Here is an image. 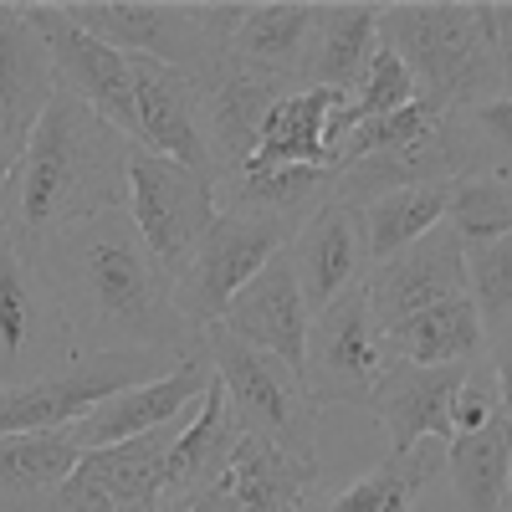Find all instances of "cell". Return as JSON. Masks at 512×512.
Instances as JSON below:
<instances>
[{"label": "cell", "mask_w": 512, "mask_h": 512, "mask_svg": "<svg viewBox=\"0 0 512 512\" xmlns=\"http://www.w3.org/2000/svg\"><path fill=\"white\" fill-rule=\"evenodd\" d=\"M461 123L477 139L492 175H512V98H487L477 108H461Z\"/></svg>", "instance_id": "836d02e7"}, {"label": "cell", "mask_w": 512, "mask_h": 512, "mask_svg": "<svg viewBox=\"0 0 512 512\" xmlns=\"http://www.w3.org/2000/svg\"><path fill=\"white\" fill-rule=\"evenodd\" d=\"M374 52H379V6L374 0H318L297 88H328V93L349 98L359 88V77L369 72Z\"/></svg>", "instance_id": "44dd1931"}, {"label": "cell", "mask_w": 512, "mask_h": 512, "mask_svg": "<svg viewBox=\"0 0 512 512\" xmlns=\"http://www.w3.org/2000/svg\"><path fill=\"white\" fill-rule=\"evenodd\" d=\"M344 108V93H328V88H297L287 93L267 123H262V139H256V154L262 164H308V169H338L333 154V113Z\"/></svg>", "instance_id": "d4e9b609"}, {"label": "cell", "mask_w": 512, "mask_h": 512, "mask_svg": "<svg viewBox=\"0 0 512 512\" xmlns=\"http://www.w3.org/2000/svg\"><path fill=\"white\" fill-rule=\"evenodd\" d=\"M236 441H241V425H236V415L226 405V390L210 379V390L200 395L195 415L180 425L175 446H169V456H164V502L159 507L221 487Z\"/></svg>", "instance_id": "603a6c76"}, {"label": "cell", "mask_w": 512, "mask_h": 512, "mask_svg": "<svg viewBox=\"0 0 512 512\" xmlns=\"http://www.w3.org/2000/svg\"><path fill=\"white\" fill-rule=\"evenodd\" d=\"M82 354H190L200 333L180 318L175 277L128 210H103L36 246Z\"/></svg>", "instance_id": "6da1fadb"}, {"label": "cell", "mask_w": 512, "mask_h": 512, "mask_svg": "<svg viewBox=\"0 0 512 512\" xmlns=\"http://www.w3.org/2000/svg\"><path fill=\"white\" fill-rule=\"evenodd\" d=\"M431 123L436 113L425 108V103H410L400 113H384V118H369L359 128H349V139L338 144V169L354 164V159H374V154H395L405 144H415L420 134H431Z\"/></svg>", "instance_id": "d6a6232c"}, {"label": "cell", "mask_w": 512, "mask_h": 512, "mask_svg": "<svg viewBox=\"0 0 512 512\" xmlns=\"http://www.w3.org/2000/svg\"><path fill=\"white\" fill-rule=\"evenodd\" d=\"M292 236L272 221H256V216H241V210H221L216 226H210L195 251L185 256V267L175 272V303H180V318L205 333L210 323H221L231 297L262 272L272 256L287 246Z\"/></svg>", "instance_id": "9c48e42d"}, {"label": "cell", "mask_w": 512, "mask_h": 512, "mask_svg": "<svg viewBox=\"0 0 512 512\" xmlns=\"http://www.w3.org/2000/svg\"><path fill=\"white\" fill-rule=\"evenodd\" d=\"M77 338L41 256L0 231V390L47 379L77 359Z\"/></svg>", "instance_id": "8992f818"}, {"label": "cell", "mask_w": 512, "mask_h": 512, "mask_svg": "<svg viewBox=\"0 0 512 512\" xmlns=\"http://www.w3.org/2000/svg\"><path fill=\"white\" fill-rule=\"evenodd\" d=\"M446 472V441H420L415 451H390L338 497H323L313 512H415L420 492Z\"/></svg>", "instance_id": "f1b7e54d"}, {"label": "cell", "mask_w": 512, "mask_h": 512, "mask_svg": "<svg viewBox=\"0 0 512 512\" xmlns=\"http://www.w3.org/2000/svg\"><path fill=\"white\" fill-rule=\"evenodd\" d=\"M297 287H303L308 313H323L333 297H344L359 287L374 267L369 256V226H364V205L354 200H328L318 216L287 241Z\"/></svg>", "instance_id": "2e32d148"}, {"label": "cell", "mask_w": 512, "mask_h": 512, "mask_svg": "<svg viewBox=\"0 0 512 512\" xmlns=\"http://www.w3.org/2000/svg\"><path fill=\"white\" fill-rule=\"evenodd\" d=\"M333 185H338V169L246 159L241 169L216 180V205L241 210V216H256V221H272L287 236H297L333 200Z\"/></svg>", "instance_id": "ffe728a7"}, {"label": "cell", "mask_w": 512, "mask_h": 512, "mask_svg": "<svg viewBox=\"0 0 512 512\" xmlns=\"http://www.w3.org/2000/svg\"><path fill=\"white\" fill-rule=\"evenodd\" d=\"M507 512H512V487H507Z\"/></svg>", "instance_id": "74e56055"}, {"label": "cell", "mask_w": 512, "mask_h": 512, "mask_svg": "<svg viewBox=\"0 0 512 512\" xmlns=\"http://www.w3.org/2000/svg\"><path fill=\"white\" fill-rule=\"evenodd\" d=\"M77 461L82 451L67 441V431L0 436V512H41Z\"/></svg>", "instance_id": "83f0119b"}, {"label": "cell", "mask_w": 512, "mask_h": 512, "mask_svg": "<svg viewBox=\"0 0 512 512\" xmlns=\"http://www.w3.org/2000/svg\"><path fill=\"white\" fill-rule=\"evenodd\" d=\"M446 226H456L461 246L492 241L512 231V175H482V180H461L446 210Z\"/></svg>", "instance_id": "4dcf8cb0"}, {"label": "cell", "mask_w": 512, "mask_h": 512, "mask_svg": "<svg viewBox=\"0 0 512 512\" xmlns=\"http://www.w3.org/2000/svg\"><path fill=\"white\" fill-rule=\"evenodd\" d=\"M62 11L123 57H154L195 77L246 11V0H62Z\"/></svg>", "instance_id": "277c9868"}, {"label": "cell", "mask_w": 512, "mask_h": 512, "mask_svg": "<svg viewBox=\"0 0 512 512\" xmlns=\"http://www.w3.org/2000/svg\"><path fill=\"white\" fill-rule=\"evenodd\" d=\"M446 477L461 512H507L512 487V420L497 415L482 431H461L446 441Z\"/></svg>", "instance_id": "4316f807"}, {"label": "cell", "mask_w": 512, "mask_h": 512, "mask_svg": "<svg viewBox=\"0 0 512 512\" xmlns=\"http://www.w3.org/2000/svg\"><path fill=\"white\" fill-rule=\"evenodd\" d=\"M364 292H369V308H374V323L384 328V338L405 328L415 313L446 303V297H461L466 292V246H461L456 226L441 221L415 246L395 251L390 262H374L364 277Z\"/></svg>", "instance_id": "5bb4252c"}, {"label": "cell", "mask_w": 512, "mask_h": 512, "mask_svg": "<svg viewBox=\"0 0 512 512\" xmlns=\"http://www.w3.org/2000/svg\"><path fill=\"white\" fill-rule=\"evenodd\" d=\"M472 364H405L395 359L384 369L379 390L369 400V415L390 431V451H415L420 441H451V405L466 384Z\"/></svg>", "instance_id": "d6986e66"}, {"label": "cell", "mask_w": 512, "mask_h": 512, "mask_svg": "<svg viewBox=\"0 0 512 512\" xmlns=\"http://www.w3.org/2000/svg\"><path fill=\"white\" fill-rule=\"evenodd\" d=\"M128 77H134V108H139V149L190 164L216 185V154H210L190 77L154 57H128Z\"/></svg>", "instance_id": "e0dca14e"}, {"label": "cell", "mask_w": 512, "mask_h": 512, "mask_svg": "<svg viewBox=\"0 0 512 512\" xmlns=\"http://www.w3.org/2000/svg\"><path fill=\"white\" fill-rule=\"evenodd\" d=\"M456 185H415V190H390L374 195L364 205V226H369V256L390 262L395 251L415 246L425 231H436L451 210Z\"/></svg>", "instance_id": "f546056e"}, {"label": "cell", "mask_w": 512, "mask_h": 512, "mask_svg": "<svg viewBox=\"0 0 512 512\" xmlns=\"http://www.w3.org/2000/svg\"><path fill=\"white\" fill-rule=\"evenodd\" d=\"M128 216H134L149 251L159 256V267L175 277L185 256L195 251V241L216 226L221 205H216V185L200 169L134 144V154H128Z\"/></svg>", "instance_id": "30bf717a"}, {"label": "cell", "mask_w": 512, "mask_h": 512, "mask_svg": "<svg viewBox=\"0 0 512 512\" xmlns=\"http://www.w3.org/2000/svg\"><path fill=\"white\" fill-rule=\"evenodd\" d=\"M210 379H216V369H210L205 349L195 344L169 374H159L149 384H134V390H123V395L103 400L98 410H88L67 431V441L77 451H103V446H118V441L149 436V431H159V425H175L190 405H200Z\"/></svg>", "instance_id": "9a60e30c"}, {"label": "cell", "mask_w": 512, "mask_h": 512, "mask_svg": "<svg viewBox=\"0 0 512 512\" xmlns=\"http://www.w3.org/2000/svg\"><path fill=\"white\" fill-rule=\"evenodd\" d=\"M487 364H492V379H497L502 410H507V420H512V313L487 328Z\"/></svg>", "instance_id": "8d00e7d4"}, {"label": "cell", "mask_w": 512, "mask_h": 512, "mask_svg": "<svg viewBox=\"0 0 512 512\" xmlns=\"http://www.w3.org/2000/svg\"><path fill=\"white\" fill-rule=\"evenodd\" d=\"M62 93L52 52L26 21V0H0V180L21 164L41 113Z\"/></svg>", "instance_id": "4fadbf2b"}, {"label": "cell", "mask_w": 512, "mask_h": 512, "mask_svg": "<svg viewBox=\"0 0 512 512\" xmlns=\"http://www.w3.org/2000/svg\"><path fill=\"white\" fill-rule=\"evenodd\" d=\"M185 354H77L67 369L0 390V436H41V431H72V425L98 410L103 400L169 374Z\"/></svg>", "instance_id": "52a82bcc"}, {"label": "cell", "mask_w": 512, "mask_h": 512, "mask_svg": "<svg viewBox=\"0 0 512 512\" xmlns=\"http://www.w3.org/2000/svg\"><path fill=\"white\" fill-rule=\"evenodd\" d=\"M390 354L405 364H425V369H441V364H482L487 359V323L472 303V292L446 297V303L415 313L405 328L390 333Z\"/></svg>", "instance_id": "484cf974"}, {"label": "cell", "mask_w": 512, "mask_h": 512, "mask_svg": "<svg viewBox=\"0 0 512 512\" xmlns=\"http://www.w3.org/2000/svg\"><path fill=\"white\" fill-rule=\"evenodd\" d=\"M466 292L487 328L512 313V231L466 246Z\"/></svg>", "instance_id": "1f68e13d"}, {"label": "cell", "mask_w": 512, "mask_h": 512, "mask_svg": "<svg viewBox=\"0 0 512 512\" xmlns=\"http://www.w3.org/2000/svg\"><path fill=\"white\" fill-rule=\"evenodd\" d=\"M200 349H205L210 369H216V384L226 390V405L241 425V436L272 441L297 456H318V415L323 410L308 395L303 369L241 344L221 323H210L200 333Z\"/></svg>", "instance_id": "5b68a950"}, {"label": "cell", "mask_w": 512, "mask_h": 512, "mask_svg": "<svg viewBox=\"0 0 512 512\" xmlns=\"http://www.w3.org/2000/svg\"><path fill=\"white\" fill-rule=\"evenodd\" d=\"M308 323H313V313L303 303V287H297L287 246L231 297V308L221 318V328L231 338H241V344L262 349V354H272V359H282L292 369H303Z\"/></svg>", "instance_id": "ac0fdd59"}, {"label": "cell", "mask_w": 512, "mask_h": 512, "mask_svg": "<svg viewBox=\"0 0 512 512\" xmlns=\"http://www.w3.org/2000/svg\"><path fill=\"white\" fill-rule=\"evenodd\" d=\"M379 41L415 77V98L436 118L502 98L482 0H395L379 6Z\"/></svg>", "instance_id": "3957f363"}, {"label": "cell", "mask_w": 512, "mask_h": 512, "mask_svg": "<svg viewBox=\"0 0 512 512\" xmlns=\"http://www.w3.org/2000/svg\"><path fill=\"white\" fill-rule=\"evenodd\" d=\"M313 16H318V0H246V11L231 31V57L297 88Z\"/></svg>", "instance_id": "cb8c5ba5"}, {"label": "cell", "mask_w": 512, "mask_h": 512, "mask_svg": "<svg viewBox=\"0 0 512 512\" xmlns=\"http://www.w3.org/2000/svg\"><path fill=\"white\" fill-rule=\"evenodd\" d=\"M190 88L200 98L205 139H210V154H216V180L231 175V169H241L256 154V139H262L267 113L287 93H297V88H287V82L246 67L241 57H231V47H221L216 57H210L190 77Z\"/></svg>", "instance_id": "7c38bea8"}, {"label": "cell", "mask_w": 512, "mask_h": 512, "mask_svg": "<svg viewBox=\"0 0 512 512\" xmlns=\"http://www.w3.org/2000/svg\"><path fill=\"white\" fill-rule=\"evenodd\" d=\"M128 154L134 139H123L82 98L57 93L21 164L0 180V231L36 251L47 236L88 216L128 210Z\"/></svg>", "instance_id": "7a4b0ae2"}, {"label": "cell", "mask_w": 512, "mask_h": 512, "mask_svg": "<svg viewBox=\"0 0 512 512\" xmlns=\"http://www.w3.org/2000/svg\"><path fill=\"white\" fill-rule=\"evenodd\" d=\"M395 364L390 338L374 323L364 282L333 297L323 313L308 323V349H303V379L318 410H369L384 369Z\"/></svg>", "instance_id": "ba28073f"}, {"label": "cell", "mask_w": 512, "mask_h": 512, "mask_svg": "<svg viewBox=\"0 0 512 512\" xmlns=\"http://www.w3.org/2000/svg\"><path fill=\"white\" fill-rule=\"evenodd\" d=\"M41 512H118V507H113L108 487L88 472V461H77V466H72V477L57 487V497L41 507Z\"/></svg>", "instance_id": "e575fe53"}, {"label": "cell", "mask_w": 512, "mask_h": 512, "mask_svg": "<svg viewBox=\"0 0 512 512\" xmlns=\"http://www.w3.org/2000/svg\"><path fill=\"white\" fill-rule=\"evenodd\" d=\"M26 21L41 31L57 67L62 93L82 98L98 118H108L123 139L139 144V108H134V77H128V57L113 52L108 41L88 36L67 11L62 0H26Z\"/></svg>", "instance_id": "8fae6325"}, {"label": "cell", "mask_w": 512, "mask_h": 512, "mask_svg": "<svg viewBox=\"0 0 512 512\" xmlns=\"http://www.w3.org/2000/svg\"><path fill=\"white\" fill-rule=\"evenodd\" d=\"M482 16H487V31H492L502 98H512V0H482Z\"/></svg>", "instance_id": "d590c367"}, {"label": "cell", "mask_w": 512, "mask_h": 512, "mask_svg": "<svg viewBox=\"0 0 512 512\" xmlns=\"http://www.w3.org/2000/svg\"><path fill=\"white\" fill-rule=\"evenodd\" d=\"M318 482V456H297L256 436H241L226 466V492L241 512H313L323 502Z\"/></svg>", "instance_id": "7402d4cb"}]
</instances>
